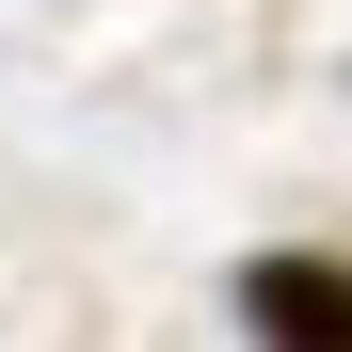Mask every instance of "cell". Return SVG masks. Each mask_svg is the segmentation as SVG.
Segmentation results:
<instances>
[{"label": "cell", "instance_id": "1", "mask_svg": "<svg viewBox=\"0 0 352 352\" xmlns=\"http://www.w3.org/2000/svg\"><path fill=\"white\" fill-rule=\"evenodd\" d=\"M224 305H241V336H256V352H352V256L272 241V256L224 272Z\"/></svg>", "mask_w": 352, "mask_h": 352}]
</instances>
